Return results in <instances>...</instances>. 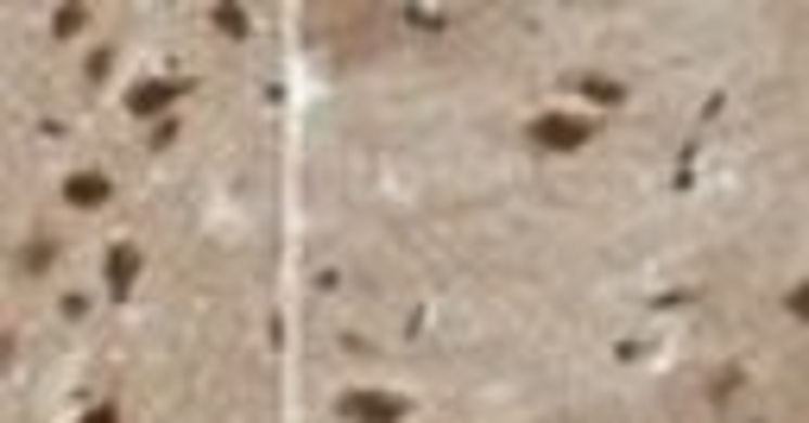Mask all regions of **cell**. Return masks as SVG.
<instances>
[{"label": "cell", "mask_w": 809, "mask_h": 423, "mask_svg": "<svg viewBox=\"0 0 809 423\" xmlns=\"http://www.w3.org/2000/svg\"><path fill=\"white\" fill-rule=\"evenodd\" d=\"M582 133H589V127H576V120H544V127H538V140H544V145H576Z\"/></svg>", "instance_id": "obj_1"}, {"label": "cell", "mask_w": 809, "mask_h": 423, "mask_svg": "<svg viewBox=\"0 0 809 423\" xmlns=\"http://www.w3.org/2000/svg\"><path fill=\"white\" fill-rule=\"evenodd\" d=\"M355 418H373V423H386V418H399V405H386V398H355L348 405Z\"/></svg>", "instance_id": "obj_2"}, {"label": "cell", "mask_w": 809, "mask_h": 423, "mask_svg": "<svg viewBox=\"0 0 809 423\" xmlns=\"http://www.w3.org/2000/svg\"><path fill=\"white\" fill-rule=\"evenodd\" d=\"M791 310H797V317L809 322V284H797V291H791Z\"/></svg>", "instance_id": "obj_3"}]
</instances>
